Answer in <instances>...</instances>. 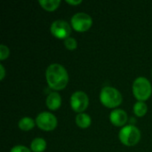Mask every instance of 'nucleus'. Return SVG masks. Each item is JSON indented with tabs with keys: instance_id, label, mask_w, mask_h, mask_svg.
I'll list each match as a JSON object with an SVG mask.
<instances>
[{
	"instance_id": "f257e3e1",
	"label": "nucleus",
	"mask_w": 152,
	"mask_h": 152,
	"mask_svg": "<svg viewBox=\"0 0 152 152\" xmlns=\"http://www.w3.org/2000/svg\"><path fill=\"white\" fill-rule=\"evenodd\" d=\"M47 85L54 91L64 89L69 83V74L67 69L59 63L49 65L45 71Z\"/></svg>"
},
{
	"instance_id": "6e6552de",
	"label": "nucleus",
	"mask_w": 152,
	"mask_h": 152,
	"mask_svg": "<svg viewBox=\"0 0 152 152\" xmlns=\"http://www.w3.org/2000/svg\"><path fill=\"white\" fill-rule=\"evenodd\" d=\"M50 31L54 37L65 40L70 36L71 26L64 20H56L52 23Z\"/></svg>"
},
{
	"instance_id": "423d86ee",
	"label": "nucleus",
	"mask_w": 152,
	"mask_h": 152,
	"mask_svg": "<svg viewBox=\"0 0 152 152\" xmlns=\"http://www.w3.org/2000/svg\"><path fill=\"white\" fill-rule=\"evenodd\" d=\"M93 25L92 17L86 12H77L71 18V27L77 32H86Z\"/></svg>"
},
{
	"instance_id": "39448f33",
	"label": "nucleus",
	"mask_w": 152,
	"mask_h": 152,
	"mask_svg": "<svg viewBox=\"0 0 152 152\" xmlns=\"http://www.w3.org/2000/svg\"><path fill=\"white\" fill-rule=\"evenodd\" d=\"M36 125L39 129L45 132H50L53 131L57 127L58 120L53 114L48 111H44L39 113L36 118Z\"/></svg>"
},
{
	"instance_id": "aec40b11",
	"label": "nucleus",
	"mask_w": 152,
	"mask_h": 152,
	"mask_svg": "<svg viewBox=\"0 0 152 152\" xmlns=\"http://www.w3.org/2000/svg\"><path fill=\"white\" fill-rule=\"evenodd\" d=\"M66 3L69 4H70V5H78V4H80L82 3V0H77V1H74V0H71V1L70 0H67Z\"/></svg>"
},
{
	"instance_id": "0eeeda50",
	"label": "nucleus",
	"mask_w": 152,
	"mask_h": 152,
	"mask_svg": "<svg viewBox=\"0 0 152 152\" xmlns=\"http://www.w3.org/2000/svg\"><path fill=\"white\" fill-rule=\"evenodd\" d=\"M89 105V98L87 94L83 91H77L72 94L70 97V106L71 109L77 112L84 113V111L87 109Z\"/></svg>"
},
{
	"instance_id": "2eb2a0df",
	"label": "nucleus",
	"mask_w": 152,
	"mask_h": 152,
	"mask_svg": "<svg viewBox=\"0 0 152 152\" xmlns=\"http://www.w3.org/2000/svg\"><path fill=\"white\" fill-rule=\"evenodd\" d=\"M133 110L135 116L139 118H142L148 112V106L144 102H137L136 103H134Z\"/></svg>"
},
{
	"instance_id": "f3484780",
	"label": "nucleus",
	"mask_w": 152,
	"mask_h": 152,
	"mask_svg": "<svg viewBox=\"0 0 152 152\" xmlns=\"http://www.w3.org/2000/svg\"><path fill=\"white\" fill-rule=\"evenodd\" d=\"M9 54H10L9 48L4 45H0V61H3L6 60L9 57Z\"/></svg>"
},
{
	"instance_id": "f8f14e48",
	"label": "nucleus",
	"mask_w": 152,
	"mask_h": 152,
	"mask_svg": "<svg viewBox=\"0 0 152 152\" xmlns=\"http://www.w3.org/2000/svg\"><path fill=\"white\" fill-rule=\"evenodd\" d=\"M36 126V120H34L31 118L28 117H25L22 118L21 119H20L19 123H18V126L20 130L28 132L32 130Z\"/></svg>"
},
{
	"instance_id": "dca6fc26",
	"label": "nucleus",
	"mask_w": 152,
	"mask_h": 152,
	"mask_svg": "<svg viewBox=\"0 0 152 152\" xmlns=\"http://www.w3.org/2000/svg\"><path fill=\"white\" fill-rule=\"evenodd\" d=\"M64 45L69 51H74L77 47V42L74 37H69L64 40Z\"/></svg>"
},
{
	"instance_id": "9b49d317",
	"label": "nucleus",
	"mask_w": 152,
	"mask_h": 152,
	"mask_svg": "<svg viewBox=\"0 0 152 152\" xmlns=\"http://www.w3.org/2000/svg\"><path fill=\"white\" fill-rule=\"evenodd\" d=\"M75 122H76V125L81 128V129H86L88 128L91 124H92V118L91 117L86 114V113H79L76 116V118H75Z\"/></svg>"
},
{
	"instance_id": "f03ea898",
	"label": "nucleus",
	"mask_w": 152,
	"mask_h": 152,
	"mask_svg": "<svg viewBox=\"0 0 152 152\" xmlns=\"http://www.w3.org/2000/svg\"><path fill=\"white\" fill-rule=\"evenodd\" d=\"M100 101L103 106L109 109H115L122 103L123 97L118 89L111 86H104L100 93Z\"/></svg>"
},
{
	"instance_id": "4468645a",
	"label": "nucleus",
	"mask_w": 152,
	"mask_h": 152,
	"mask_svg": "<svg viewBox=\"0 0 152 152\" xmlns=\"http://www.w3.org/2000/svg\"><path fill=\"white\" fill-rule=\"evenodd\" d=\"M46 149V142L43 138H35L30 143L32 152H44Z\"/></svg>"
},
{
	"instance_id": "a211bd4d",
	"label": "nucleus",
	"mask_w": 152,
	"mask_h": 152,
	"mask_svg": "<svg viewBox=\"0 0 152 152\" xmlns=\"http://www.w3.org/2000/svg\"><path fill=\"white\" fill-rule=\"evenodd\" d=\"M10 152H31V150L23 145H16L11 149Z\"/></svg>"
},
{
	"instance_id": "9d476101",
	"label": "nucleus",
	"mask_w": 152,
	"mask_h": 152,
	"mask_svg": "<svg viewBox=\"0 0 152 152\" xmlns=\"http://www.w3.org/2000/svg\"><path fill=\"white\" fill-rule=\"evenodd\" d=\"M45 103L50 110H57L61 106V97L57 92H52L47 95Z\"/></svg>"
},
{
	"instance_id": "20e7f679",
	"label": "nucleus",
	"mask_w": 152,
	"mask_h": 152,
	"mask_svg": "<svg viewBox=\"0 0 152 152\" xmlns=\"http://www.w3.org/2000/svg\"><path fill=\"white\" fill-rule=\"evenodd\" d=\"M141 131L133 125L125 126L118 133V139L122 144L127 147L136 145L141 140Z\"/></svg>"
},
{
	"instance_id": "ddd939ff",
	"label": "nucleus",
	"mask_w": 152,
	"mask_h": 152,
	"mask_svg": "<svg viewBox=\"0 0 152 152\" xmlns=\"http://www.w3.org/2000/svg\"><path fill=\"white\" fill-rule=\"evenodd\" d=\"M38 3L44 10L47 12H53L60 6L61 0H40Z\"/></svg>"
},
{
	"instance_id": "6ab92c4d",
	"label": "nucleus",
	"mask_w": 152,
	"mask_h": 152,
	"mask_svg": "<svg viewBox=\"0 0 152 152\" xmlns=\"http://www.w3.org/2000/svg\"><path fill=\"white\" fill-rule=\"evenodd\" d=\"M0 73H1V76H0V80H4V77H5V69H4V67L3 64L0 65Z\"/></svg>"
},
{
	"instance_id": "1a4fd4ad",
	"label": "nucleus",
	"mask_w": 152,
	"mask_h": 152,
	"mask_svg": "<svg viewBox=\"0 0 152 152\" xmlns=\"http://www.w3.org/2000/svg\"><path fill=\"white\" fill-rule=\"evenodd\" d=\"M110 120L113 126L124 127L128 120V116L125 110L120 109H115L111 111L110 115Z\"/></svg>"
},
{
	"instance_id": "7ed1b4c3",
	"label": "nucleus",
	"mask_w": 152,
	"mask_h": 152,
	"mask_svg": "<svg viewBox=\"0 0 152 152\" xmlns=\"http://www.w3.org/2000/svg\"><path fill=\"white\" fill-rule=\"evenodd\" d=\"M152 93L151 84L150 80L144 77H137L133 83V94L138 102L147 101Z\"/></svg>"
}]
</instances>
